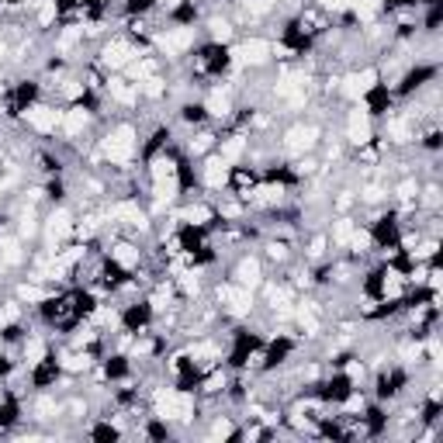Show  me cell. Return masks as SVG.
<instances>
[{
    "mask_svg": "<svg viewBox=\"0 0 443 443\" xmlns=\"http://www.w3.org/2000/svg\"><path fill=\"white\" fill-rule=\"evenodd\" d=\"M173 419H180V422L194 419V395L190 391H177V415Z\"/></svg>",
    "mask_w": 443,
    "mask_h": 443,
    "instance_id": "36",
    "label": "cell"
},
{
    "mask_svg": "<svg viewBox=\"0 0 443 443\" xmlns=\"http://www.w3.org/2000/svg\"><path fill=\"white\" fill-rule=\"evenodd\" d=\"M350 236H353V222H350L347 215H340V219L333 222V232H329V239H333V246H343V250H347Z\"/></svg>",
    "mask_w": 443,
    "mask_h": 443,
    "instance_id": "31",
    "label": "cell"
},
{
    "mask_svg": "<svg viewBox=\"0 0 443 443\" xmlns=\"http://www.w3.org/2000/svg\"><path fill=\"white\" fill-rule=\"evenodd\" d=\"M350 205H353V194H350V190H340V197H336V212H347Z\"/></svg>",
    "mask_w": 443,
    "mask_h": 443,
    "instance_id": "57",
    "label": "cell"
},
{
    "mask_svg": "<svg viewBox=\"0 0 443 443\" xmlns=\"http://www.w3.org/2000/svg\"><path fill=\"white\" fill-rule=\"evenodd\" d=\"M318 142V128L316 125H291L284 132V149L291 153V156H305V153H312Z\"/></svg>",
    "mask_w": 443,
    "mask_h": 443,
    "instance_id": "8",
    "label": "cell"
},
{
    "mask_svg": "<svg viewBox=\"0 0 443 443\" xmlns=\"http://www.w3.org/2000/svg\"><path fill=\"white\" fill-rule=\"evenodd\" d=\"M232 56H236V63H243V66H263V63H270V56H274V42H270V38H260V35L243 38Z\"/></svg>",
    "mask_w": 443,
    "mask_h": 443,
    "instance_id": "5",
    "label": "cell"
},
{
    "mask_svg": "<svg viewBox=\"0 0 443 443\" xmlns=\"http://www.w3.org/2000/svg\"><path fill=\"white\" fill-rule=\"evenodd\" d=\"M91 108H84V100L80 104H73L69 111H63V122H59V132L69 135V139H76V135H84L87 128H91Z\"/></svg>",
    "mask_w": 443,
    "mask_h": 443,
    "instance_id": "13",
    "label": "cell"
},
{
    "mask_svg": "<svg viewBox=\"0 0 443 443\" xmlns=\"http://www.w3.org/2000/svg\"><path fill=\"white\" fill-rule=\"evenodd\" d=\"M14 294H18V301H21V305H45V301L52 298V294H49V287H42L38 281H25V284H18Z\"/></svg>",
    "mask_w": 443,
    "mask_h": 443,
    "instance_id": "21",
    "label": "cell"
},
{
    "mask_svg": "<svg viewBox=\"0 0 443 443\" xmlns=\"http://www.w3.org/2000/svg\"><path fill=\"white\" fill-rule=\"evenodd\" d=\"M322 253H326V236H316V239H312V246H309V256L318 260Z\"/></svg>",
    "mask_w": 443,
    "mask_h": 443,
    "instance_id": "53",
    "label": "cell"
},
{
    "mask_svg": "<svg viewBox=\"0 0 443 443\" xmlns=\"http://www.w3.org/2000/svg\"><path fill=\"white\" fill-rule=\"evenodd\" d=\"M208 32H212V38H215V42H222V45H225V42L232 38V25H229L225 18H212V21H208Z\"/></svg>",
    "mask_w": 443,
    "mask_h": 443,
    "instance_id": "38",
    "label": "cell"
},
{
    "mask_svg": "<svg viewBox=\"0 0 443 443\" xmlns=\"http://www.w3.org/2000/svg\"><path fill=\"white\" fill-rule=\"evenodd\" d=\"M177 170H180L177 156H156L149 163V177L153 180H170V177H177Z\"/></svg>",
    "mask_w": 443,
    "mask_h": 443,
    "instance_id": "26",
    "label": "cell"
},
{
    "mask_svg": "<svg viewBox=\"0 0 443 443\" xmlns=\"http://www.w3.org/2000/svg\"><path fill=\"white\" fill-rule=\"evenodd\" d=\"M422 201H426L430 208H437V205H440V188H426V194H422Z\"/></svg>",
    "mask_w": 443,
    "mask_h": 443,
    "instance_id": "56",
    "label": "cell"
},
{
    "mask_svg": "<svg viewBox=\"0 0 443 443\" xmlns=\"http://www.w3.org/2000/svg\"><path fill=\"white\" fill-rule=\"evenodd\" d=\"M135 56H139V52H135V45H132L128 38H111V42H104V49H100V66H108V69H125Z\"/></svg>",
    "mask_w": 443,
    "mask_h": 443,
    "instance_id": "10",
    "label": "cell"
},
{
    "mask_svg": "<svg viewBox=\"0 0 443 443\" xmlns=\"http://www.w3.org/2000/svg\"><path fill=\"white\" fill-rule=\"evenodd\" d=\"M25 122L35 128L38 135H56V128L63 122V111H56L52 104H28L25 108Z\"/></svg>",
    "mask_w": 443,
    "mask_h": 443,
    "instance_id": "7",
    "label": "cell"
},
{
    "mask_svg": "<svg viewBox=\"0 0 443 443\" xmlns=\"http://www.w3.org/2000/svg\"><path fill=\"white\" fill-rule=\"evenodd\" d=\"M246 135H225L222 142H215V149H219V159H225L229 166H236L239 159L246 156Z\"/></svg>",
    "mask_w": 443,
    "mask_h": 443,
    "instance_id": "17",
    "label": "cell"
},
{
    "mask_svg": "<svg viewBox=\"0 0 443 443\" xmlns=\"http://www.w3.org/2000/svg\"><path fill=\"white\" fill-rule=\"evenodd\" d=\"M347 139L353 146H367L374 142V122H371V111L357 100V108L347 115Z\"/></svg>",
    "mask_w": 443,
    "mask_h": 443,
    "instance_id": "6",
    "label": "cell"
},
{
    "mask_svg": "<svg viewBox=\"0 0 443 443\" xmlns=\"http://www.w3.org/2000/svg\"><path fill=\"white\" fill-rule=\"evenodd\" d=\"M108 219L125 222V225L139 229V232H146V229H149V215L139 208V201H135V197H122V201H115V205L108 208Z\"/></svg>",
    "mask_w": 443,
    "mask_h": 443,
    "instance_id": "9",
    "label": "cell"
},
{
    "mask_svg": "<svg viewBox=\"0 0 443 443\" xmlns=\"http://www.w3.org/2000/svg\"><path fill=\"white\" fill-rule=\"evenodd\" d=\"M177 194H180V180H177V177H170V180H153V197H156V208L173 205V201H177Z\"/></svg>",
    "mask_w": 443,
    "mask_h": 443,
    "instance_id": "24",
    "label": "cell"
},
{
    "mask_svg": "<svg viewBox=\"0 0 443 443\" xmlns=\"http://www.w3.org/2000/svg\"><path fill=\"white\" fill-rule=\"evenodd\" d=\"M381 197H384V188H378V184H371V188L360 190V201H364V205H378Z\"/></svg>",
    "mask_w": 443,
    "mask_h": 443,
    "instance_id": "44",
    "label": "cell"
},
{
    "mask_svg": "<svg viewBox=\"0 0 443 443\" xmlns=\"http://www.w3.org/2000/svg\"><path fill=\"white\" fill-rule=\"evenodd\" d=\"M111 263H115L122 274H132V270H139V263H142V250L132 246V243H118V246H111Z\"/></svg>",
    "mask_w": 443,
    "mask_h": 443,
    "instance_id": "15",
    "label": "cell"
},
{
    "mask_svg": "<svg viewBox=\"0 0 443 443\" xmlns=\"http://www.w3.org/2000/svg\"><path fill=\"white\" fill-rule=\"evenodd\" d=\"M91 318H94V326H108V329H115V326H118V309H111V305H97Z\"/></svg>",
    "mask_w": 443,
    "mask_h": 443,
    "instance_id": "37",
    "label": "cell"
},
{
    "mask_svg": "<svg viewBox=\"0 0 443 443\" xmlns=\"http://www.w3.org/2000/svg\"><path fill=\"white\" fill-rule=\"evenodd\" d=\"M35 18H38L42 28H49V25L59 18V4H56V0H38V14H35Z\"/></svg>",
    "mask_w": 443,
    "mask_h": 443,
    "instance_id": "34",
    "label": "cell"
},
{
    "mask_svg": "<svg viewBox=\"0 0 443 443\" xmlns=\"http://www.w3.org/2000/svg\"><path fill=\"white\" fill-rule=\"evenodd\" d=\"M270 7H274L270 0H246V7H243V11H246V18H263Z\"/></svg>",
    "mask_w": 443,
    "mask_h": 443,
    "instance_id": "42",
    "label": "cell"
},
{
    "mask_svg": "<svg viewBox=\"0 0 443 443\" xmlns=\"http://www.w3.org/2000/svg\"><path fill=\"white\" fill-rule=\"evenodd\" d=\"M294 322H298V329H301L305 336H316L318 329H322V316H318L316 301H301V305L294 309Z\"/></svg>",
    "mask_w": 443,
    "mask_h": 443,
    "instance_id": "16",
    "label": "cell"
},
{
    "mask_svg": "<svg viewBox=\"0 0 443 443\" xmlns=\"http://www.w3.org/2000/svg\"><path fill=\"white\" fill-rule=\"evenodd\" d=\"M205 115H212V118H229L232 115V97H229V91L225 87H215L212 94L205 97Z\"/></svg>",
    "mask_w": 443,
    "mask_h": 443,
    "instance_id": "19",
    "label": "cell"
},
{
    "mask_svg": "<svg viewBox=\"0 0 443 443\" xmlns=\"http://www.w3.org/2000/svg\"><path fill=\"white\" fill-rule=\"evenodd\" d=\"M371 243H374V239H371V232L353 225V236H350L347 250H353V253H367V250H371Z\"/></svg>",
    "mask_w": 443,
    "mask_h": 443,
    "instance_id": "35",
    "label": "cell"
},
{
    "mask_svg": "<svg viewBox=\"0 0 443 443\" xmlns=\"http://www.w3.org/2000/svg\"><path fill=\"white\" fill-rule=\"evenodd\" d=\"M318 7H326V11H347V7H353V0H318Z\"/></svg>",
    "mask_w": 443,
    "mask_h": 443,
    "instance_id": "51",
    "label": "cell"
},
{
    "mask_svg": "<svg viewBox=\"0 0 443 443\" xmlns=\"http://www.w3.org/2000/svg\"><path fill=\"white\" fill-rule=\"evenodd\" d=\"M35 415H38V419H56V415H59V405H56V398L42 395V398L35 402Z\"/></svg>",
    "mask_w": 443,
    "mask_h": 443,
    "instance_id": "39",
    "label": "cell"
},
{
    "mask_svg": "<svg viewBox=\"0 0 443 443\" xmlns=\"http://www.w3.org/2000/svg\"><path fill=\"white\" fill-rule=\"evenodd\" d=\"M232 284L246 287V291L260 287L263 284V263H260L256 256H243V260L236 263V270H232Z\"/></svg>",
    "mask_w": 443,
    "mask_h": 443,
    "instance_id": "12",
    "label": "cell"
},
{
    "mask_svg": "<svg viewBox=\"0 0 443 443\" xmlns=\"http://www.w3.org/2000/svg\"><path fill=\"white\" fill-rule=\"evenodd\" d=\"M215 298H219L222 309H225L229 316H236V318H243V316L253 312V294H250L246 287H239V284H219L215 287Z\"/></svg>",
    "mask_w": 443,
    "mask_h": 443,
    "instance_id": "4",
    "label": "cell"
},
{
    "mask_svg": "<svg viewBox=\"0 0 443 443\" xmlns=\"http://www.w3.org/2000/svg\"><path fill=\"white\" fill-rule=\"evenodd\" d=\"M153 4H156V0H128V11H132V14H142V11H149Z\"/></svg>",
    "mask_w": 443,
    "mask_h": 443,
    "instance_id": "54",
    "label": "cell"
},
{
    "mask_svg": "<svg viewBox=\"0 0 443 443\" xmlns=\"http://www.w3.org/2000/svg\"><path fill=\"white\" fill-rule=\"evenodd\" d=\"M246 197H253L256 205H281L284 188H281V184H263V188H256L253 194H246Z\"/></svg>",
    "mask_w": 443,
    "mask_h": 443,
    "instance_id": "30",
    "label": "cell"
},
{
    "mask_svg": "<svg viewBox=\"0 0 443 443\" xmlns=\"http://www.w3.org/2000/svg\"><path fill=\"white\" fill-rule=\"evenodd\" d=\"M236 430H232V422L229 419H215V426H212V440H225V437H232Z\"/></svg>",
    "mask_w": 443,
    "mask_h": 443,
    "instance_id": "43",
    "label": "cell"
},
{
    "mask_svg": "<svg viewBox=\"0 0 443 443\" xmlns=\"http://www.w3.org/2000/svg\"><path fill=\"white\" fill-rule=\"evenodd\" d=\"M177 222H188V225H194V229H201V225H208V222H215V208L212 205H188L180 215H177Z\"/></svg>",
    "mask_w": 443,
    "mask_h": 443,
    "instance_id": "20",
    "label": "cell"
},
{
    "mask_svg": "<svg viewBox=\"0 0 443 443\" xmlns=\"http://www.w3.org/2000/svg\"><path fill=\"white\" fill-rule=\"evenodd\" d=\"M139 94H146V97H163V94H166V84H163L159 76H146V80L139 84Z\"/></svg>",
    "mask_w": 443,
    "mask_h": 443,
    "instance_id": "40",
    "label": "cell"
},
{
    "mask_svg": "<svg viewBox=\"0 0 443 443\" xmlns=\"http://www.w3.org/2000/svg\"><path fill=\"white\" fill-rule=\"evenodd\" d=\"M294 173H298V177H312V173H316V159H298Z\"/></svg>",
    "mask_w": 443,
    "mask_h": 443,
    "instance_id": "49",
    "label": "cell"
},
{
    "mask_svg": "<svg viewBox=\"0 0 443 443\" xmlns=\"http://www.w3.org/2000/svg\"><path fill=\"white\" fill-rule=\"evenodd\" d=\"M215 142H219V139H215V135H208V132H205V135H197V139L190 142V156H205L208 149H215Z\"/></svg>",
    "mask_w": 443,
    "mask_h": 443,
    "instance_id": "41",
    "label": "cell"
},
{
    "mask_svg": "<svg viewBox=\"0 0 443 443\" xmlns=\"http://www.w3.org/2000/svg\"><path fill=\"white\" fill-rule=\"evenodd\" d=\"M108 94L111 100H118V104H125V108H135L139 104V84H132V80H122V76H115V80H108Z\"/></svg>",
    "mask_w": 443,
    "mask_h": 443,
    "instance_id": "18",
    "label": "cell"
},
{
    "mask_svg": "<svg viewBox=\"0 0 443 443\" xmlns=\"http://www.w3.org/2000/svg\"><path fill=\"white\" fill-rule=\"evenodd\" d=\"M135 146H139V135H135V128L132 125H118L111 128L108 135H104V142H100V153L108 163H115V166H125L128 159L135 156Z\"/></svg>",
    "mask_w": 443,
    "mask_h": 443,
    "instance_id": "1",
    "label": "cell"
},
{
    "mask_svg": "<svg viewBox=\"0 0 443 443\" xmlns=\"http://www.w3.org/2000/svg\"><path fill=\"white\" fill-rule=\"evenodd\" d=\"M156 49L163 56H170V59L184 56L188 49H194V25H173V28H166L163 35H156Z\"/></svg>",
    "mask_w": 443,
    "mask_h": 443,
    "instance_id": "3",
    "label": "cell"
},
{
    "mask_svg": "<svg viewBox=\"0 0 443 443\" xmlns=\"http://www.w3.org/2000/svg\"><path fill=\"white\" fill-rule=\"evenodd\" d=\"M388 139L398 142V146H405V142L415 139V132H412V125L405 122V118H388Z\"/></svg>",
    "mask_w": 443,
    "mask_h": 443,
    "instance_id": "29",
    "label": "cell"
},
{
    "mask_svg": "<svg viewBox=\"0 0 443 443\" xmlns=\"http://www.w3.org/2000/svg\"><path fill=\"white\" fill-rule=\"evenodd\" d=\"M18 229H21V236L28 239V236H35V232H38V222H35V215H25V219H21V225H18Z\"/></svg>",
    "mask_w": 443,
    "mask_h": 443,
    "instance_id": "48",
    "label": "cell"
},
{
    "mask_svg": "<svg viewBox=\"0 0 443 443\" xmlns=\"http://www.w3.org/2000/svg\"><path fill=\"white\" fill-rule=\"evenodd\" d=\"M381 277H384V281H381V298H384V301H395V298L402 294V281H405V277H402L398 270H384Z\"/></svg>",
    "mask_w": 443,
    "mask_h": 443,
    "instance_id": "28",
    "label": "cell"
},
{
    "mask_svg": "<svg viewBox=\"0 0 443 443\" xmlns=\"http://www.w3.org/2000/svg\"><path fill=\"white\" fill-rule=\"evenodd\" d=\"M94 367V357L84 350H73V353H66L63 360H59V371H66V374H84V371H91Z\"/></svg>",
    "mask_w": 443,
    "mask_h": 443,
    "instance_id": "23",
    "label": "cell"
},
{
    "mask_svg": "<svg viewBox=\"0 0 443 443\" xmlns=\"http://www.w3.org/2000/svg\"><path fill=\"white\" fill-rule=\"evenodd\" d=\"M184 118H188V122H201V118H205V108H184Z\"/></svg>",
    "mask_w": 443,
    "mask_h": 443,
    "instance_id": "58",
    "label": "cell"
},
{
    "mask_svg": "<svg viewBox=\"0 0 443 443\" xmlns=\"http://www.w3.org/2000/svg\"><path fill=\"white\" fill-rule=\"evenodd\" d=\"M201 184L208 190H225L232 184V166L219 156H208L205 159V166H201Z\"/></svg>",
    "mask_w": 443,
    "mask_h": 443,
    "instance_id": "11",
    "label": "cell"
},
{
    "mask_svg": "<svg viewBox=\"0 0 443 443\" xmlns=\"http://www.w3.org/2000/svg\"><path fill=\"white\" fill-rule=\"evenodd\" d=\"M343 409H347V412H364V395L347 391V395H343Z\"/></svg>",
    "mask_w": 443,
    "mask_h": 443,
    "instance_id": "45",
    "label": "cell"
},
{
    "mask_svg": "<svg viewBox=\"0 0 443 443\" xmlns=\"http://www.w3.org/2000/svg\"><path fill=\"white\" fill-rule=\"evenodd\" d=\"M381 7H384V0H353V14H357V21H374L381 14Z\"/></svg>",
    "mask_w": 443,
    "mask_h": 443,
    "instance_id": "33",
    "label": "cell"
},
{
    "mask_svg": "<svg viewBox=\"0 0 443 443\" xmlns=\"http://www.w3.org/2000/svg\"><path fill=\"white\" fill-rule=\"evenodd\" d=\"M415 194H419L415 180H402V184H398V197H402V201H409V197H415Z\"/></svg>",
    "mask_w": 443,
    "mask_h": 443,
    "instance_id": "50",
    "label": "cell"
},
{
    "mask_svg": "<svg viewBox=\"0 0 443 443\" xmlns=\"http://www.w3.org/2000/svg\"><path fill=\"white\" fill-rule=\"evenodd\" d=\"M188 357L194 360V364H219L222 360V350H219V343H212V340H201V343H194V347L188 350Z\"/></svg>",
    "mask_w": 443,
    "mask_h": 443,
    "instance_id": "22",
    "label": "cell"
},
{
    "mask_svg": "<svg viewBox=\"0 0 443 443\" xmlns=\"http://www.w3.org/2000/svg\"><path fill=\"white\" fill-rule=\"evenodd\" d=\"M267 256H270V260H287V246L284 243H270V246H267Z\"/></svg>",
    "mask_w": 443,
    "mask_h": 443,
    "instance_id": "52",
    "label": "cell"
},
{
    "mask_svg": "<svg viewBox=\"0 0 443 443\" xmlns=\"http://www.w3.org/2000/svg\"><path fill=\"white\" fill-rule=\"evenodd\" d=\"M84 91H87V87H84L80 80H66V84H63V94L69 97V100H80V97H84Z\"/></svg>",
    "mask_w": 443,
    "mask_h": 443,
    "instance_id": "46",
    "label": "cell"
},
{
    "mask_svg": "<svg viewBox=\"0 0 443 443\" xmlns=\"http://www.w3.org/2000/svg\"><path fill=\"white\" fill-rule=\"evenodd\" d=\"M381 73L374 69V66H367V69H357V73H350V76H343V84L336 87L340 94L347 97V100H364V97L374 94V87H378Z\"/></svg>",
    "mask_w": 443,
    "mask_h": 443,
    "instance_id": "2",
    "label": "cell"
},
{
    "mask_svg": "<svg viewBox=\"0 0 443 443\" xmlns=\"http://www.w3.org/2000/svg\"><path fill=\"white\" fill-rule=\"evenodd\" d=\"M84 28H80V25H66L63 32H59V38H56V49H59V52H73V49H76V45H84Z\"/></svg>",
    "mask_w": 443,
    "mask_h": 443,
    "instance_id": "27",
    "label": "cell"
},
{
    "mask_svg": "<svg viewBox=\"0 0 443 443\" xmlns=\"http://www.w3.org/2000/svg\"><path fill=\"white\" fill-rule=\"evenodd\" d=\"M45 357H49L45 340H42V336H28V340H25V364L35 371L38 364H45Z\"/></svg>",
    "mask_w": 443,
    "mask_h": 443,
    "instance_id": "25",
    "label": "cell"
},
{
    "mask_svg": "<svg viewBox=\"0 0 443 443\" xmlns=\"http://www.w3.org/2000/svg\"><path fill=\"white\" fill-rule=\"evenodd\" d=\"M222 388H225V374L215 371V374H208V378H205V391H212V395H215V391H222Z\"/></svg>",
    "mask_w": 443,
    "mask_h": 443,
    "instance_id": "47",
    "label": "cell"
},
{
    "mask_svg": "<svg viewBox=\"0 0 443 443\" xmlns=\"http://www.w3.org/2000/svg\"><path fill=\"white\" fill-rule=\"evenodd\" d=\"M0 260H4L7 267L25 263V250H21V243H18V239H4V243H0Z\"/></svg>",
    "mask_w": 443,
    "mask_h": 443,
    "instance_id": "32",
    "label": "cell"
},
{
    "mask_svg": "<svg viewBox=\"0 0 443 443\" xmlns=\"http://www.w3.org/2000/svg\"><path fill=\"white\" fill-rule=\"evenodd\" d=\"M347 378H350V381H360V378H364V364L350 360V364H347Z\"/></svg>",
    "mask_w": 443,
    "mask_h": 443,
    "instance_id": "55",
    "label": "cell"
},
{
    "mask_svg": "<svg viewBox=\"0 0 443 443\" xmlns=\"http://www.w3.org/2000/svg\"><path fill=\"white\" fill-rule=\"evenodd\" d=\"M73 229H76L73 215H69L66 208H56V212L49 215V222H45V239H49V243H63L66 236H73Z\"/></svg>",
    "mask_w": 443,
    "mask_h": 443,
    "instance_id": "14",
    "label": "cell"
}]
</instances>
